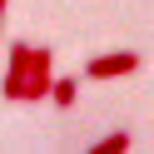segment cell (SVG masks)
I'll use <instances>...</instances> for the list:
<instances>
[{"label":"cell","mask_w":154,"mask_h":154,"mask_svg":"<svg viewBox=\"0 0 154 154\" xmlns=\"http://www.w3.org/2000/svg\"><path fill=\"white\" fill-rule=\"evenodd\" d=\"M30 60H35V45H30V40H10V50H5V80H0V100L25 104V75H30Z\"/></svg>","instance_id":"obj_1"},{"label":"cell","mask_w":154,"mask_h":154,"mask_svg":"<svg viewBox=\"0 0 154 154\" xmlns=\"http://www.w3.org/2000/svg\"><path fill=\"white\" fill-rule=\"evenodd\" d=\"M144 65L139 50H109V55H90L85 60V80H124Z\"/></svg>","instance_id":"obj_2"},{"label":"cell","mask_w":154,"mask_h":154,"mask_svg":"<svg viewBox=\"0 0 154 154\" xmlns=\"http://www.w3.org/2000/svg\"><path fill=\"white\" fill-rule=\"evenodd\" d=\"M50 90H55V50H50V45H35L30 75H25V104L50 100Z\"/></svg>","instance_id":"obj_3"},{"label":"cell","mask_w":154,"mask_h":154,"mask_svg":"<svg viewBox=\"0 0 154 154\" xmlns=\"http://www.w3.org/2000/svg\"><path fill=\"white\" fill-rule=\"evenodd\" d=\"M75 100H80V80H75V75L55 80V90H50V104H55V109H75Z\"/></svg>","instance_id":"obj_4"},{"label":"cell","mask_w":154,"mask_h":154,"mask_svg":"<svg viewBox=\"0 0 154 154\" xmlns=\"http://www.w3.org/2000/svg\"><path fill=\"white\" fill-rule=\"evenodd\" d=\"M124 149H129V129H114V134L90 144V154H124Z\"/></svg>","instance_id":"obj_5"},{"label":"cell","mask_w":154,"mask_h":154,"mask_svg":"<svg viewBox=\"0 0 154 154\" xmlns=\"http://www.w3.org/2000/svg\"><path fill=\"white\" fill-rule=\"evenodd\" d=\"M0 5H10V0H0Z\"/></svg>","instance_id":"obj_6"}]
</instances>
